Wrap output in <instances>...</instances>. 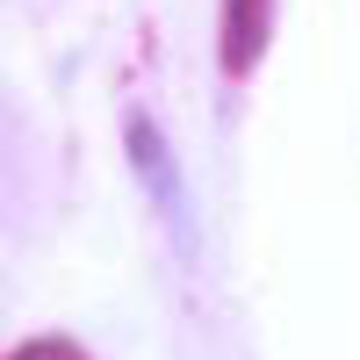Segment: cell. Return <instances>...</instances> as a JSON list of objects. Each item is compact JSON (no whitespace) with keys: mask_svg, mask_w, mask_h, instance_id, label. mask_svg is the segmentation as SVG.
I'll use <instances>...</instances> for the list:
<instances>
[{"mask_svg":"<svg viewBox=\"0 0 360 360\" xmlns=\"http://www.w3.org/2000/svg\"><path fill=\"white\" fill-rule=\"evenodd\" d=\"M259 44H266V0H224V65L252 72Z\"/></svg>","mask_w":360,"mask_h":360,"instance_id":"6da1fadb","label":"cell"},{"mask_svg":"<svg viewBox=\"0 0 360 360\" xmlns=\"http://www.w3.org/2000/svg\"><path fill=\"white\" fill-rule=\"evenodd\" d=\"M130 159L144 173V188H152V202L173 209V159H166V144H159V130L144 123V115H130Z\"/></svg>","mask_w":360,"mask_h":360,"instance_id":"7a4b0ae2","label":"cell"},{"mask_svg":"<svg viewBox=\"0 0 360 360\" xmlns=\"http://www.w3.org/2000/svg\"><path fill=\"white\" fill-rule=\"evenodd\" d=\"M15 360H86L72 339H29V346H15Z\"/></svg>","mask_w":360,"mask_h":360,"instance_id":"3957f363","label":"cell"}]
</instances>
